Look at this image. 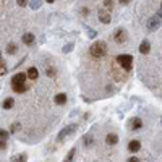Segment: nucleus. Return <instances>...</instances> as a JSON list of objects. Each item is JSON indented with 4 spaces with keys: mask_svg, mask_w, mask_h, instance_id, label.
Masks as SVG:
<instances>
[{
    "mask_svg": "<svg viewBox=\"0 0 162 162\" xmlns=\"http://www.w3.org/2000/svg\"><path fill=\"white\" fill-rule=\"evenodd\" d=\"M89 52H91L93 57L102 58V57H105V55H107V44H105L104 41H96L93 46L89 47Z\"/></svg>",
    "mask_w": 162,
    "mask_h": 162,
    "instance_id": "1",
    "label": "nucleus"
},
{
    "mask_svg": "<svg viewBox=\"0 0 162 162\" xmlns=\"http://www.w3.org/2000/svg\"><path fill=\"white\" fill-rule=\"evenodd\" d=\"M117 63L122 66V68L125 70V72H131L133 68V57L128 54H122L117 57Z\"/></svg>",
    "mask_w": 162,
    "mask_h": 162,
    "instance_id": "2",
    "label": "nucleus"
},
{
    "mask_svg": "<svg viewBox=\"0 0 162 162\" xmlns=\"http://www.w3.org/2000/svg\"><path fill=\"white\" fill-rule=\"evenodd\" d=\"M113 41H115L117 44H123V42L126 41V31L123 29V28H118V29L115 31V34H113Z\"/></svg>",
    "mask_w": 162,
    "mask_h": 162,
    "instance_id": "3",
    "label": "nucleus"
},
{
    "mask_svg": "<svg viewBox=\"0 0 162 162\" xmlns=\"http://www.w3.org/2000/svg\"><path fill=\"white\" fill-rule=\"evenodd\" d=\"M26 73H16L13 78H11V86H16V84H26Z\"/></svg>",
    "mask_w": 162,
    "mask_h": 162,
    "instance_id": "4",
    "label": "nucleus"
},
{
    "mask_svg": "<svg viewBox=\"0 0 162 162\" xmlns=\"http://www.w3.org/2000/svg\"><path fill=\"white\" fill-rule=\"evenodd\" d=\"M159 26H161V16H159V15H157V16H152V18L148 21V29H149V31L159 29Z\"/></svg>",
    "mask_w": 162,
    "mask_h": 162,
    "instance_id": "5",
    "label": "nucleus"
},
{
    "mask_svg": "<svg viewBox=\"0 0 162 162\" xmlns=\"http://www.w3.org/2000/svg\"><path fill=\"white\" fill-rule=\"evenodd\" d=\"M76 130V125H70V126H66V128H63L62 131H60V135H58V140H65V136H68V135H72V133Z\"/></svg>",
    "mask_w": 162,
    "mask_h": 162,
    "instance_id": "6",
    "label": "nucleus"
},
{
    "mask_svg": "<svg viewBox=\"0 0 162 162\" xmlns=\"http://www.w3.org/2000/svg\"><path fill=\"white\" fill-rule=\"evenodd\" d=\"M110 19H112V18H110V13H109L107 10H99V21H101V23H104V25H109Z\"/></svg>",
    "mask_w": 162,
    "mask_h": 162,
    "instance_id": "7",
    "label": "nucleus"
},
{
    "mask_svg": "<svg viewBox=\"0 0 162 162\" xmlns=\"http://www.w3.org/2000/svg\"><path fill=\"white\" fill-rule=\"evenodd\" d=\"M140 148H141V143L138 140H133V141H130V143H128V151L130 152H138V151H140Z\"/></svg>",
    "mask_w": 162,
    "mask_h": 162,
    "instance_id": "8",
    "label": "nucleus"
},
{
    "mask_svg": "<svg viewBox=\"0 0 162 162\" xmlns=\"http://www.w3.org/2000/svg\"><path fill=\"white\" fill-rule=\"evenodd\" d=\"M141 126H143V122H141V118L135 117V118H131V120H130V128H133V130H140Z\"/></svg>",
    "mask_w": 162,
    "mask_h": 162,
    "instance_id": "9",
    "label": "nucleus"
},
{
    "mask_svg": "<svg viewBox=\"0 0 162 162\" xmlns=\"http://www.w3.org/2000/svg\"><path fill=\"white\" fill-rule=\"evenodd\" d=\"M149 50H151V44H149V41H144L140 44V52L143 54V55H146V54H149Z\"/></svg>",
    "mask_w": 162,
    "mask_h": 162,
    "instance_id": "10",
    "label": "nucleus"
},
{
    "mask_svg": "<svg viewBox=\"0 0 162 162\" xmlns=\"http://www.w3.org/2000/svg\"><path fill=\"white\" fill-rule=\"evenodd\" d=\"M105 143L107 144H117L118 143V136L115 133H109L107 136H105Z\"/></svg>",
    "mask_w": 162,
    "mask_h": 162,
    "instance_id": "11",
    "label": "nucleus"
},
{
    "mask_svg": "<svg viewBox=\"0 0 162 162\" xmlns=\"http://www.w3.org/2000/svg\"><path fill=\"white\" fill-rule=\"evenodd\" d=\"M66 99H68V97H66V94L65 93H60V94H57V96H55V104L63 105L66 102Z\"/></svg>",
    "mask_w": 162,
    "mask_h": 162,
    "instance_id": "12",
    "label": "nucleus"
},
{
    "mask_svg": "<svg viewBox=\"0 0 162 162\" xmlns=\"http://www.w3.org/2000/svg\"><path fill=\"white\" fill-rule=\"evenodd\" d=\"M28 78L29 80H37V76H39V72H37V68H34V66H31L29 70H28Z\"/></svg>",
    "mask_w": 162,
    "mask_h": 162,
    "instance_id": "13",
    "label": "nucleus"
},
{
    "mask_svg": "<svg viewBox=\"0 0 162 162\" xmlns=\"http://www.w3.org/2000/svg\"><path fill=\"white\" fill-rule=\"evenodd\" d=\"M23 42H25L26 46H31L34 42V34L33 33H26L25 36H23Z\"/></svg>",
    "mask_w": 162,
    "mask_h": 162,
    "instance_id": "14",
    "label": "nucleus"
},
{
    "mask_svg": "<svg viewBox=\"0 0 162 162\" xmlns=\"http://www.w3.org/2000/svg\"><path fill=\"white\" fill-rule=\"evenodd\" d=\"M13 105H15V99H13V97H7V99H5V101H3V104H2V107H3V109H7V110H8V109H11V107H13Z\"/></svg>",
    "mask_w": 162,
    "mask_h": 162,
    "instance_id": "15",
    "label": "nucleus"
},
{
    "mask_svg": "<svg viewBox=\"0 0 162 162\" xmlns=\"http://www.w3.org/2000/svg\"><path fill=\"white\" fill-rule=\"evenodd\" d=\"M11 89H13L15 93H26L28 86L26 84H16V86H11Z\"/></svg>",
    "mask_w": 162,
    "mask_h": 162,
    "instance_id": "16",
    "label": "nucleus"
},
{
    "mask_svg": "<svg viewBox=\"0 0 162 162\" xmlns=\"http://www.w3.org/2000/svg\"><path fill=\"white\" fill-rule=\"evenodd\" d=\"M16 50H18V46L15 44V42H10V44L7 46V52H8V54H11V55H13L15 52H16Z\"/></svg>",
    "mask_w": 162,
    "mask_h": 162,
    "instance_id": "17",
    "label": "nucleus"
},
{
    "mask_svg": "<svg viewBox=\"0 0 162 162\" xmlns=\"http://www.w3.org/2000/svg\"><path fill=\"white\" fill-rule=\"evenodd\" d=\"M39 5H41V0H29V7L33 10H37Z\"/></svg>",
    "mask_w": 162,
    "mask_h": 162,
    "instance_id": "18",
    "label": "nucleus"
},
{
    "mask_svg": "<svg viewBox=\"0 0 162 162\" xmlns=\"http://www.w3.org/2000/svg\"><path fill=\"white\" fill-rule=\"evenodd\" d=\"M26 161H28L26 154H21L19 157H13V159H11V162H26Z\"/></svg>",
    "mask_w": 162,
    "mask_h": 162,
    "instance_id": "19",
    "label": "nucleus"
},
{
    "mask_svg": "<svg viewBox=\"0 0 162 162\" xmlns=\"http://www.w3.org/2000/svg\"><path fill=\"white\" fill-rule=\"evenodd\" d=\"M10 133L7 131V130H3V128H0V140H5L7 141V138H8Z\"/></svg>",
    "mask_w": 162,
    "mask_h": 162,
    "instance_id": "20",
    "label": "nucleus"
},
{
    "mask_svg": "<svg viewBox=\"0 0 162 162\" xmlns=\"http://www.w3.org/2000/svg\"><path fill=\"white\" fill-rule=\"evenodd\" d=\"M19 128H21V125H19L18 122H16V123L11 125V130H10V131H11V133H16V131H19Z\"/></svg>",
    "mask_w": 162,
    "mask_h": 162,
    "instance_id": "21",
    "label": "nucleus"
},
{
    "mask_svg": "<svg viewBox=\"0 0 162 162\" xmlns=\"http://www.w3.org/2000/svg\"><path fill=\"white\" fill-rule=\"evenodd\" d=\"M104 5H105V8H107V11H109V10H112L113 2H112V0H104Z\"/></svg>",
    "mask_w": 162,
    "mask_h": 162,
    "instance_id": "22",
    "label": "nucleus"
},
{
    "mask_svg": "<svg viewBox=\"0 0 162 162\" xmlns=\"http://www.w3.org/2000/svg\"><path fill=\"white\" fill-rule=\"evenodd\" d=\"M0 75H7V66H5V63H0Z\"/></svg>",
    "mask_w": 162,
    "mask_h": 162,
    "instance_id": "23",
    "label": "nucleus"
},
{
    "mask_svg": "<svg viewBox=\"0 0 162 162\" xmlns=\"http://www.w3.org/2000/svg\"><path fill=\"white\" fill-rule=\"evenodd\" d=\"M16 2H18L19 7H26L28 3H29V0H16Z\"/></svg>",
    "mask_w": 162,
    "mask_h": 162,
    "instance_id": "24",
    "label": "nucleus"
},
{
    "mask_svg": "<svg viewBox=\"0 0 162 162\" xmlns=\"http://www.w3.org/2000/svg\"><path fill=\"white\" fill-rule=\"evenodd\" d=\"M3 149H7V141L0 140V151H3Z\"/></svg>",
    "mask_w": 162,
    "mask_h": 162,
    "instance_id": "25",
    "label": "nucleus"
},
{
    "mask_svg": "<svg viewBox=\"0 0 162 162\" xmlns=\"http://www.w3.org/2000/svg\"><path fill=\"white\" fill-rule=\"evenodd\" d=\"M88 34H89V37H96L97 36V33H96V31H93L91 28H88Z\"/></svg>",
    "mask_w": 162,
    "mask_h": 162,
    "instance_id": "26",
    "label": "nucleus"
},
{
    "mask_svg": "<svg viewBox=\"0 0 162 162\" xmlns=\"http://www.w3.org/2000/svg\"><path fill=\"white\" fill-rule=\"evenodd\" d=\"M72 47H73V44H66L65 47H63V52H65V54L70 52V50H72Z\"/></svg>",
    "mask_w": 162,
    "mask_h": 162,
    "instance_id": "27",
    "label": "nucleus"
},
{
    "mask_svg": "<svg viewBox=\"0 0 162 162\" xmlns=\"http://www.w3.org/2000/svg\"><path fill=\"white\" fill-rule=\"evenodd\" d=\"M126 162H140V159H138V157H135V156H131V157H130V159L126 161Z\"/></svg>",
    "mask_w": 162,
    "mask_h": 162,
    "instance_id": "28",
    "label": "nucleus"
},
{
    "mask_svg": "<svg viewBox=\"0 0 162 162\" xmlns=\"http://www.w3.org/2000/svg\"><path fill=\"white\" fill-rule=\"evenodd\" d=\"M47 73H49V76H52V78L55 76V72H54L52 68H47Z\"/></svg>",
    "mask_w": 162,
    "mask_h": 162,
    "instance_id": "29",
    "label": "nucleus"
},
{
    "mask_svg": "<svg viewBox=\"0 0 162 162\" xmlns=\"http://www.w3.org/2000/svg\"><path fill=\"white\" fill-rule=\"evenodd\" d=\"M118 2H120L122 5H126V3H130V0H118Z\"/></svg>",
    "mask_w": 162,
    "mask_h": 162,
    "instance_id": "30",
    "label": "nucleus"
},
{
    "mask_svg": "<svg viewBox=\"0 0 162 162\" xmlns=\"http://www.w3.org/2000/svg\"><path fill=\"white\" fill-rule=\"evenodd\" d=\"M84 143H86V144H88V146L91 144V138H89V136H86V141H84Z\"/></svg>",
    "mask_w": 162,
    "mask_h": 162,
    "instance_id": "31",
    "label": "nucleus"
},
{
    "mask_svg": "<svg viewBox=\"0 0 162 162\" xmlns=\"http://www.w3.org/2000/svg\"><path fill=\"white\" fill-rule=\"evenodd\" d=\"M46 2H49V3H54V2H55V0H46Z\"/></svg>",
    "mask_w": 162,
    "mask_h": 162,
    "instance_id": "32",
    "label": "nucleus"
},
{
    "mask_svg": "<svg viewBox=\"0 0 162 162\" xmlns=\"http://www.w3.org/2000/svg\"><path fill=\"white\" fill-rule=\"evenodd\" d=\"M0 63H3V60H2V54H0Z\"/></svg>",
    "mask_w": 162,
    "mask_h": 162,
    "instance_id": "33",
    "label": "nucleus"
},
{
    "mask_svg": "<svg viewBox=\"0 0 162 162\" xmlns=\"http://www.w3.org/2000/svg\"><path fill=\"white\" fill-rule=\"evenodd\" d=\"M161 10H162V3H161Z\"/></svg>",
    "mask_w": 162,
    "mask_h": 162,
    "instance_id": "34",
    "label": "nucleus"
}]
</instances>
